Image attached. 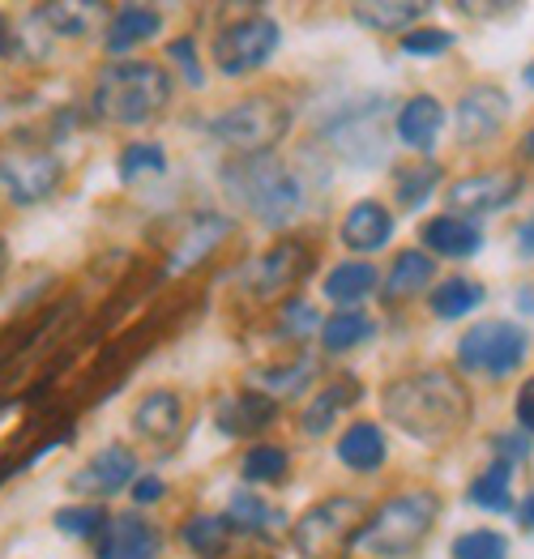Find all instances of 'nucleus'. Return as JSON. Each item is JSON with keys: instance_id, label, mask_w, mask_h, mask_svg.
Listing matches in <instances>:
<instances>
[{"instance_id": "obj_22", "label": "nucleus", "mask_w": 534, "mask_h": 559, "mask_svg": "<svg viewBox=\"0 0 534 559\" xmlns=\"http://www.w3.org/2000/svg\"><path fill=\"white\" fill-rule=\"evenodd\" d=\"M424 17V4H406V0H359L355 4V22L368 26V31H381V35H397L406 31L411 35V22Z\"/></svg>"}, {"instance_id": "obj_27", "label": "nucleus", "mask_w": 534, "mask_h": 559, "mask_svg": "<svg viewBox=\"0 0 534 559\" xmlns=\"http://www.w3.org/2000/svg\"><path fill=\"white\" fill-rule=\"evenodd\" d=\"M479 304H484V286L471 278H444L432 290V312H437L440 321H458V317L475 312Z\"/></svg>"}, {"instance_id": "obj_17", "label": "nucleus", "mask_w": 534, "mask_h": 559, "mask_svg": "<svg viewBox=\"0 0 534 559\" xmlns=\"http://www.w3.org/2000/svg\"><path fill=\"white\" fill-rule=\"evenodd\" d=\"M339 462L359 474L381 469L385 466V431L377 423H351L339 440Z\"/></svg>"}, {"instance_id": "obj_1", "label": "nucleus", "mask_w": 534, "mask_h": 559, "mask_svg": "<svg viewBox=\"0 0 534 559\" xmlns=\"http://www.w3.org/2000/svg\"><path fill=\"white\" fill-rule=\"evenodd\" d=\"M381 406H385V419L393 427H402L406 436H415L424 444L449 440L471 419V393L458 376L449 372L402 376L385 389Z\"/></svg>"}, {"instance_id": "obj_12", "label": "nucleus", "mask_w": 534, "mask_h": 559, "mask_svg": "<svg viewBox=\"0 0 534 559\" xmlns=\"http://www.w3.org/2000/svg\"><path fill=\"white\" fill-rule=\"evenodd\" d=\"M133 474H138V457H133L124 444H111V449L95 453L86 466L73 474V491L103 500V496H116V491H124L129 483H138Z\"/></svg>"}, {"instance_id": "obj_16", "label": "nucleus", "mask_w": 534, "mask_h": 559, "mask_svg": "<svg viewBox=\"0 0 534 559\" xmlns=\"http://www.w3.org/2000/svg\"><path fill=\"white\" fill-rule=\"evenodd\" d=\"M389 235H393V218L377 201H359L342 223V243L351 252H377V248L389 243Z\"/></svg>"}, {"instance_id": "obj_23", "label": "nucleus", "mask_w": 534, "mask_h": 559, "mask_svg": "<svg viewBox=\"0 0 534 559\" xmlns=\"http://www.w3.org/2000/svg\"><path fill=\"white\" fill-rule=\"evenodd\" d=\"M359 397V384L355 380H342V384H330V389H321L308 406H304V415H299V427L308 431V436H321V431H330L334 419H339V411H346L351 402Z\"/></svg>"}, {"instance_id": "obj_48", "label": "nucleus", "mask_w": 534, "mask_h": 559, "mask_svg": "<svg viewBox=\"0 0 534 559\" xmlns=\"http://www.w3.org/2000/svg\"><path fill=\"white\" fill-rule=\"evenodd\" d=\"M531 82H534V69H531Z\"/></svg>"}, {"instance_id": "obj_18", "label": "nucleus", "mask_w": 534, "mask_h": 559, "mask_svg": "<svg viewBox=\"0 0 534 559\" xmlns=\"http://www.w3.org/2000/svg\"><path fill=\"white\" fill-rule=\"evenodd\" d=\"M180 423H185V406H180V397L167 393V389L146 393V397L138 402V411H133V427H138L146 440H171V436L180 431Z\"/></svg>"}, {"instance_id": "obj_35", "label": "nucleus", "mask_w": 534, "mask_h": 559, "mask_svg": "<svg viewBox=\"0 0 534 559\" xmlns=\"http://www.w3.org/2000/svg\"><path fill=\"white\" fill-rule=\"evenodd\" d=\"M440 171L432 163H424V167H411L402 180H397V201L406 205V210H415V205H424V197L437 188Z\"/></svg>"}, {"instance_id": "obj_19", "label": "nucleus", "mask_w": 534, "mask_h": 559, "mask_svg": "<svg viewBox=\"0 0 534 559\" xmlns=\"http://www.w3.org/2000/svg\"><path fill=\"white\" fill-rule=\"evenodd\" d=\"M440 124H444V111H440V103L432 94H415L397 111V138L406 145H415V150H432Z\"/></svg>"}, {"instance_id": "obj_40", "label": "nucleus", "mask_w": 534, "mask_h": 559, "mask_svg": "<svg viewBox=\"0 0 534 559\" xmlns=\"http://www.w3.org/2000/svg\"><path fill=\"white\" fill-rule=\"evenodd\" d=\"M257 384H265V389H278V393H295L299 389V368H287V372H265Z\"/></svg>"}, {"instance_id": "obj_44", "label": "nucleus", "mask_w": 534, "mask_h": 559, "mask_svg": "<svg viewBox=\"0 0 534 559\" xmlns=\"http://www.w3.org/2000/svg\"><path fill=\"white\" fill-rule=\"evenodd\" d=\"M518 248H522L526 257H534V214L522 223V231H518Z\"/></svg>"}, {"instance_id": "obj_24", "label": "nucleus", "mask_w": 534, "mask_h": 559, "mask_svg": "<svg viewBox=\"0 0 534 559\" xmlns=\"http://www.w3.org/2000/svg\"><path fill=\"white\" fill-rule=\"evenodd\" d=\"M466 500L479 504V509H491V513H509V504H513V466L496 457V462L471 483Z\"/></svg>"}, {"instance_id": "obj_42", "label": "nucleus", "mask_w": 534, "mask_h": 559, "mask_svg": "<svg viewBox=\"0 0 534 559\" xmlns=\"http://www.w3.org/2000/svg\"><path fill=\"white\" fill-rule=\"evenodd\" d=\"M158 496H163V478H138L133 483V500L138 504H154Z\"/></svg>"}, {"instance_id": "obj_5", "label": "nucleus", "mask_w": 534, "mask_h": 559, "mask_svg": "<svg viewBox=\"0 0 534 559\" xmlns=\"http://www.w3.org/2000/svg\"><path fill=\"white\" fill-rule=\"evenodd\" d=\"M287 124H292V116L278 98H244L210 124V133L227 150H236L240 158H261L287 138Z\"/></svg>"}, {"instance_id": "obj_30", "label": "nucleus", "mask_w": 534, "mask_h": 559, "mask_svg": "<svg viewBox=\"0 0 534 559\" xmlns=\"http://www.w3.org/2000/svg\"><path fill=\"white\" fill-rule=\"evenodd\" d=\"M372 290H377V270L364 265V261H346V265H339V270L325 278V295H330L334 304H359V299L372 295Z\"/></svg>"}, {"instance_id": "obj_13", "label": "nucleus", "mask_w": 534, "mask_h": 559, "mask_svg": "<svg viewBox=\"0 0 534 559\" xmlns=\"http://www.w3.org/2000/svg\"><path fill=\"white\" fill-rule=\"evenodd\" d=\"M522 180L505 176V171H484V176H466L449 188V214H491L505 210L518 197Z\"/></svg>"}, {"instance_id": "obj_3", "label": "nucleus", "mask_w": 534, "mask_h": 559, "mask_svg": "<svg viewBox=\"0 0 534 559\" xmlns=\"http://www.w3.org/2000/svg\"><path fill=\"white\" fill-rule=\"evenodd\" d=\"M223 188H227L232 201H240L252 218H261L270 227L292 223L295 214H299V201H304L299 180H295L278 158H270V154L232 163L223 171Z\"/></svg>"}, {"instance_id": "obj_36", "label": "nucleus", "mask_w": 534, "mask_h": 559, "mask_svg": "<svg viewBox=\"0 0 534 559\" xmlns=\"http://www.w3.org/2000/svg\"><path fill=\"white\" fill-rule=\"evenodd\" d=\"M107 525V513L103 509H60L56 513V530L60 534H73V538H91V534H103Z\"/></svg>"}, {"instance_id": "obj_32", "label": "nucleus", "mask_w": 534, "mask_h": 559, "mask_svg": "<svg viewBox=\"0 0 534 559\" xmlns=\"http://www.w3.org/2000/svg\"><path fill=\"white\" fill-rule=\"evenodd\" d=\"M158 171H167L163 145H154V141H133V145L120 150V176H124V180H142V176H158Z\"/></svg>"}, {"instance_id": "obj_43", "label": "nucleus", "mask_w": 534, "mask_h": 559, "mask_svg": "<svg viewBox=\"0 0 534 559\" xmlns=\"http://www.w3.org/2000/svg\"><path fill=\"white\" fill-rule=\"evenodd\" d=\"M171 56H176V60H185V69H189V82H201V73H197V64H193V47H189V39L171 47Z\"/></svg>"}, {"instance_id": "obj_14", "label": "nucleus", "mask_w": 534, "mask_h": 559, "mask_svg": "<svg viewBox=\"0 0 534 559\" xmlns=\"http://www.w3.org/2000/svg\"><path fill=\"white\" fill-rule=\"evenodd\" d=\"M505 116H509L505 91H496V86H475V91L462 94V103H458V133H462V141H487L500 133Z\"/></svg>"}, {"instance_id": "obj_33", "label": "nucleus", "mask_w": 534, "mask_h": 559, "mask_svg": "<svg viewBox=\"0 0 534 559\" xmlns=\"http://www.w3.org/2000/svg\"><path fill=\"white\" fill-rule=\"evenodd\" d=\"M453 559H509V538L496 530H471L453 543Z\"/></svg>"}, {"instance_id": "obj_2", "label": "nucleus", "mask_w": 534, "mask_h": 559, "mask_svg": "<svg viewBox=\"0 0 534 559\" xmlns=\"http://www.w3.org/2000/svg\"><path fill=\"white\" fill-rule=\"evenodd\" d=\"M167 98H171V78L158 64H150V60H124V64H107L98 73L91 107H95L98 120L120 124V129H133V124L154 120L167 107Z\"/></svg>"}, {"instance_id": "obj_37", "label": "nucleus", "mask_w": 534, "mask_h": 559, "mask_svg": "<svg viewBox=\"0 0 534 559\" xmlns=\"http://www.w3.org/2000/svg\"><path fill=\"white\" fill-rule=\"evenodd\" d=\"M449 47H453V35H449V31H437V26L402 35V51H406V56H440V51H449Z\"/></svg>"}, {"instance_id": "obj_20", "label": "nucleus", "mask_w": 534, "mask_h": 559, "mask_svg": "<svg viewBox=\"0 0 534 559\" xmlns=\"http://www.w3.org/2000/svg\"><path fill=\"white\" fill-rule=\"evenodd\" d=\"M334 150H339L342 158H351V163H381L385 158V129H381V120H342L339 129H334Z\"/></svg>"}, {"instance_id": "obj_4", "label": "nucleus", "mask_w": 534, "mask_h": 559, "mask_svg": "<svg viewBox=\"0 0 534 559\" xmlns=\"http://www.w3.org/2000/svg\"><path fill=\"white\" fill-rule=\"evenodd\" d=\"M437 516H440L437 491H402V496L385 500L372 513V521L359 530L355 547H364L368 556L377 559H402L432 534Z\"/></svg>"}, {"instance_id": "obj_39", "label": "nucleus", "mask_w": 534, "mask_h": 559, "mask_svg": "<svg viewBox=\"0 0 534 559\" xmlns=\"http://www.w3.org/2000/svg\"><path fill=\"white\" fill-rule=\"evenodd\" d=\"M283 325H287V333L304 337V333H312L321 321H317V312H312L308 304H287V308H283Z\"/></svg>"}, {"instance_id": "obj_25", "label": "nucleus", "mask_w": 534, "mask_h": 559, "mask_svg": "<svg viewBox=\"0 0 534 559\" xmlns=\"http://www.w3.org/2000/svg\"><path fill=\"white\" fill-rule=\"evenodd\" d=\"M432 282V261L424 252H397L385 278V299H411Z\"/></svg>"}, {"instance_id": "obj_38", "label": "nucleus", "mask_w": 534, "mask_h": 559, "mask_svg": "<svg viewBox=\"0 0 534 559\" xmlns=\"http://www.w3.org/2000/svg\"><path fill=\"white\" fill-rule=\"evenodd\" d=\"M39 17L56 26V35H82V31H86V22H91V13H86V9H78V4H48Z\"/></svg>"}, {"instance_id": "obj_21", "label": "nucleus", "mask_w": 534, "mask_h": 559, "mask_svg": "<svg viewBox=\"0 0 534 559\" xmlns=\"http://www.w3.org/2000/svg\"><path fill=\"white\" fill-rule=\"evenodd\" d=\"M158 26H163L158 9H146V4H124V9L111 17V26H107V51H133L138 44L154 39V35H158Z\"/></svg>"}, {"instance_id": "obj_7", "label": "nucleus", "mask_w": 534, "mask_h": 559, "mask_svg": "<svg viewBox=\"0 0 534 559\" xmlns=\"http://www.w3.org/2000/svg\"><path fill=\"white\" fill-rule=\"evenodd\" d=\"M359 521H364V504L339 496V500H325L317 509L299 516L295 525V547L308 559H339L346 547H355L359 538Z\"/></svg>"}, {"instance_id": "obj_15", "label": "nucleus", "mask_w": 534, "mask_h": 559, "mask_svg": "<svg viewBox=\"0 0 534 559\" xmlns=\"http://www.w3.org/2000/svg\"><path fill=\"white\" fill-rule=\"evenodd\" d=\"M424 243L440 257H458L462 261V257H475L484 248V231L462 214H440V218L424 223Z\"/></svg>"}, {"instance_id": "obj_28", "label": "nucleus", "mask_w": 534, "mask_h": 559, "mask_svg": "<svg viewBox=\"0 0 534 559\" xmlns=\"http://www.w3.org/2000/svg\"><path fill=\"white\" fill-rule=\"evenodd\" d=\"M372 337V317L368 312H355V308H342L334 312L325 325H321V342H325V350H355L359 342H368Z\"/></svg>"}, {"instance_id": "obj_47", "label": "nucleus", "mask_w": 534, "mask_h": 559, "mask_svg": "<svg viewBox=\"0 0 534 559\" xmlns=\"http://www.w3.org/2000/svg\"><path fill=\"white\" fill-rule=\"evenodd\" d=\"M0 270H4V243H0Z\"/></svg>"}, {"instance_id": "obj_41", "label": "nucleus", "mask_w": 534, "mask_h": 559, "mask_svg": "<svg viewBox=\"0 0 534 559\" xmlns=\"http://www.w3.org/2000/svg\"><path fill=\"white\" fill-rule=\"evenodd\" d=\"M518 423H522L526 431H534V380H526L522 393H518Z\"/></svg>"}, {"instance_id": "obj_45", "label": "nucleus", "mask_w": 534, "mask_h": 559, "mask_svg": "<svg viewBox=\"0 0 534 559\" xmlns=\"http://www.w3.org/2000/svg\"><path fill=\"white\" fill-rule=\"evenodd\" d=\"M518 521H522L526 530H534V491L526 496V500H522V509H518Z\"/></svg>"}, {"instance_id": "obj_8", "label": "nucleus", "mask_w": 534, "mask_h": 559, "mask_svg": "<svg viewBox=\"0 0 534 559\" xmlns=\"http://www.w3.org/2000/svg\"><path fill=\"white\" fill-rule=\"evenodd\" d=\"M274 51H278V26L270 17H240V22H232V26L218 31V39H214V64L227 78H240V73L261 69Z\"/></svg>"}, {"instance_id": "obj_6", "label": "nucleus", "mask_w": 534, "mask_h": 559, "mask_svg": "<svg viewBox=\"0 0 534 559\" xmlns=\"http://www.w3.org/2000/svg\"><path fill=\"white\" fill-rule=\"evenodd\" d=\"M526 350H531V337H526L522 325H513V321H479L458 342V364L466 372L500 380V376L522 368Z\"/></svg>"}, {"instance_id": "obj_10", "label": "nucleus", "mask_w": 534, "mask_h": 559, "mask_svg": "<svg viewBox=\"0 0 534 559\" xmlns=\"http://www.w3.org/2000/svg\"><path fill=\"white\" fill-rule=\"evenodd\" d=\"M304 270H308V252L299 243H278V248H270V252H261L257 261L244 265V286L257 299H274V295H283L287 286L304 278Z\"/></svg>"}, {"instance_id": "obj_11", "label": "nucleus", "mask_w": 534, "mask_h": 559, "mask_svg": "<svg viewBox=\"0 0 534 559\" xmlns=\"http://www.w3.org/2000/svg\"><path fill=\"white\" fill-rule=\"evenodd\" d=\"M95 543L98 559H158V547H163L158 530L142 513L107 516V525H103V534Z\"/></svg>"}, {"instance_id": "obj_29", "label": "nucleus", "mask_w": 534, "mask_h": 559, "mask_svg": "<svg viewBox=\"0 0 534 559\" xmlns=\"http://www.w3.org/2000/svg\"><path fill=\"white\" fill-rule=\"evenodd\" d=\"M180 538H185V547L193 551V556H223L227 551V538H232V521L227 516H193L185 530H180Z\"/></svg>"}, {"instance_id": "obj_9", "label": "nucleus", "mask_w": 534, "mask_h": 559, "mask_svg": "<svg viewBox=\"0 0 534 559\" xmlns=\"http://www.w3.org/2000/svg\"><path fill=\"white\" fill-rule=\"evenodd\" d=\"M60 185V158L44 150H13L0 158V197L9 205H35Z\"/></svg>"}, {"instance_id": "obj_46", "label": "nucleus", "mask_w": 534, "mask_h": 559, "mask_svg": "<svg viewBox=\"0 0 534 559\" xmlns=\"http://www.w3.org/2000/svg\"><path fill=\"white\" fill-rule=\"evenodd\" d=\"M526 154H531V158H534V129H531V133H526Z\"/></svg>"}, {"instance_id": "obj_34", "label": "nucleus", "mask_w": 534, "mask_h": 559, "mask_svg": "<svg viewBox=\"0 0 534 559\" xmlns=\"http://www.w3.org/2000/svg\"><path fill=\"white\" fill-rule=\"evenodd\" d=\"M227 521H232V530H240V534H257V530H265L274 513L257 500V496H248V491H236L232 496V509H227Z\"/></svg>"}, {"instance_id": "obj_31", "label": "nucleus", "mask_w": 534, "mask_h": 559, "mask_svg": "<svg viewBox=\"0 0 534 559\" xmlns=\"http://www.w3.org/2000/svg\"><path fill=\"white\" fill-rule=\"evenodd\" d=\"M287 466H292V457H287L278 444H252L248 457H244L240 474L248 483H283V478H287Z\"/></svg>"}, {"instance_id": "obj_26", "label": "nucleus", "mask_w": 534, "mask_h": 559, "mask_svg": "<svg viewBox=\"0 0 534 559\" xmlns=\"http://www.w3.org/2000/svg\"><path fill=\"white\" fill-rule=\"evenodd\" d=\"M274 415H278V411H274V397L248 389V393H240V397L223 411V427L236 431V436H248V431H261L265 423H274Z\"/></svg>"}]
</instances>
